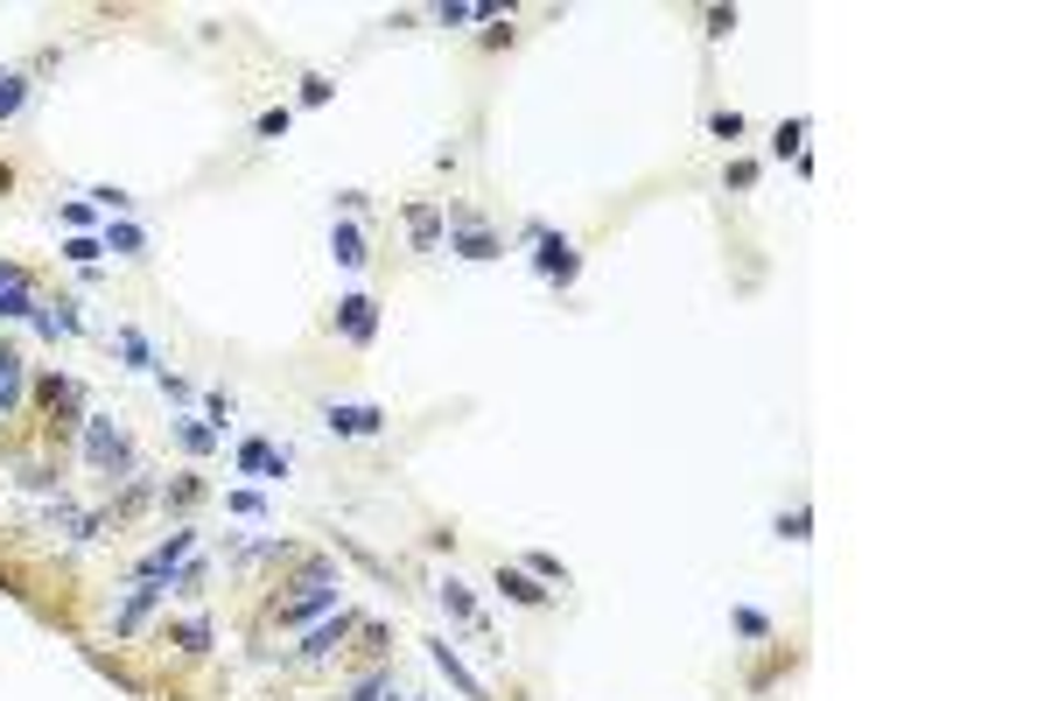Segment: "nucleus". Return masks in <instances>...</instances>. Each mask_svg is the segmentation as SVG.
<instances>
[{"instance_id":"nucleus-15","label":"nucleus","mask_w":1051,"mask_h":701,"mask_svg":"<svg viewBox=\"0 0 1051 701\" xmlns=\"http://www.w3.org/2000/svg\"><path fill=\"white\" fill-rule=\"evenodd\" d=\"M499 596H512V603H526V611H540V603H547V590H540V576H526V568H505V561H499Z\"/></svg>"},{"instance_id":"nucleus-35","label":"nucleus","mask_w":1051,"mask_h":701,"mask_svg":"<svg viewBox=\"0 0 1051 701\" xmlns=\"http://www.w3.org/2000/svg\"><path fill=\"white\" fill-rule=\"evenodd\" d=\"M730 189H757V162H730Z\"/></svg>"},{"instance_id":"nucleus-7","label":"nucleus","mask_w":1051,"mask_h":701,"mask_svg":"<svg viewBox=\"0 0 1051 701\" xmlns=\"http://www.w3.org/2000/svg\"><path fill=\"white\" fill-rule=\"evenodd\" d=\"M189 547H197V534H189V526H176V534H168L141 568H133V576H141V582H176V568L189 561Z\"/></svg>"},{"instance_id":"nucleus-9","label":"nucleus","mask_w":1051,"mask_h":701,"mask_svg":"<svg viewBox=\"0 0 1051 701\" xmlns=\"http://www.w3.org/2000/svg\"><path fill=\"white\" fill-rule=\"evenodd\" d=\"M428 659H435V667H442V680H449V688L463 694V701H491V694H484V680H477V673L463 667V659L449 653V638H428Z\"/></svg>"},{"instance_id":"nucleus-12","label":"nucleus","mask_w":1051,"mask_h":701,"mask_svg":"<svg viewBox=\"0 0 1051 701\" xmlns=\"http://www.w3.org/2000/svg\"><path fill=\"white\" fill-rule=\"evenodd\" d=\"M22 393H29V358L14 344H0V414L22 407Z\"/></svg>"},{"instance_id":"nucleus-33","label":"nucleus","mask_w":1051,"mask_h":701,"mask_svg":"<svg viewBox=\"0 0 1051 701\" xmlns=\"http://www.w3.org/2000/svg\"><path fill=\"white\" fill-rule=\"evenodd\" d=\"M147 499H155V491H147V484H127V499H120V505H112V519H127V513H141V505H147Z\"/></svg>"},{"instance_id":"nucleus-6","label":"nucleus","mask_w":1051,"mask_h":701,"mask_svg":"<svg viewBox=\"0 0 1051 701\" xmlns=\"http://www.w3.org/2000/svg\"><path fill=\"white\" fill-rule=\"evenodd\" d=\"M351 632H358V611H330L322 624H309V638L295 646V659H330V653H343Z\"/></svg>"},{"instance_id":"nucleus-14","label":"nucleus","mask_w":1051,"mask_h":701,"mask_svg":"<svg viewBox=\"0 0 1051 701\" xmlns=\"http://www.w3.org/2000/svg\"><path fill=\"white\" fill-rule=\"evenodd\" d=\"M330 260H337V267H365V260H372V253H365V232H358L351 218L330 224Z\"/></svg>"},{"instance_id":"nucleus-32","label":"nucleus","mask_w":1051,"mask_h":701,"mask_svg":"<svg viewBox=\"0 0 1051 701\" xmlns=\"http://www.w3.org/2000/svg\"><path fill=\"white\" fill-rule=\"evenodd\" d=\"M526 576H540V582H568V568L554 561V555H533V561H526Z\"/></svg>"},{"instance_id":"nucleus-8","label":"nucleus","mask_w":1051,"mask_h":701,"mask_svg":"<svg viewBox=\"0 0 1051 701\" xmlns=\"http://www.w3.org/2000/svg\"><path fill=\"white\" fill-rule=\"evenodd\" d=\"M239 470H245V478H288L295 449H274L266 435H245V442H239Z\"/></svg>"},{"instance_id":"nucleus-21","label":"nucleus","mask_w":1051,"mask_h":701,"mask_svg":"<svg viewBox=\"0 0 1051 701\" xmlns=\"http://www.w3.org/2000/svg\"><path fill=\"white\" fill-rule=\"evenodd\" d=\"M168 646H183V653H210V617H183L176 632H168Z\"/></svg>"},{"instance_id":"nucleus-20","label":"nucleus","mask_w":1051,"mask_h":701,"mask_svg":"<svg viewBox=\"0 0 1051 701\" xmlns=\"http://www.w3.org/2000/svg\"><path fill=\"white\" fill-rule=\"evenodd\" d=\"M176 442L189 449V457H210V449H218V428H210V421H189V414H183V421H176Z\"/></svg>"},{"instance_id":"nucleus-17","label":"nucleus","mask_w":1051,"mask_h":701,"mask_svg":"<svg viewBox=\"0 0 1051 701\" xmlns=\"http://www.w3.org/2000/svg\"><path fill=\"white\" fill-rule=\"evenodd\" d=\"M435 596H442L449 624H477V596H470V582H456V576H449V582H442V590H435Z\"/></svg>"},{"instance_id":"nucleus-38","label":"nucleus","mask_w":1051,"mask_h":701,"mask_svg":"<svg viewBox=\"0 0 1051 701\" xmlns=\"http://www.w3.org/2000/svg\"><path fill=\"white\" fill-rule=\"evenodd\" d=\"M0 288H29V274L14 267V260H0Z\"/></svg>"},{"instance_id":"nucleus-3","label":"nucleus","mask_w":1051,"mask_h":701,"mask_svg":"<svg viewBox=\"0 0 1051 701\" xmlns=\"http://www.w3.org/2000/svg\"><path fill=\"white\" fill-rule=\"evenodd\" d=\"M322 428L343 435V442H365V435L386 428V407H372V401H330V407H322Z\"/></svg>"},{"instance_id":"nucleus-26","label":"nucleus","mask_w":1051,"mask_h":701,"mask_svg":"<svg viewBox=\"0 0 1051 701\" xmlns=\"http://www.w3.org/2000/svg\"><path fill=\"white\" fill-rule=\"evenodd\" d=\"M99 253H106V245L91 239V232H70V239H64V260H78L85 274H91V260H99Z\"/></svg>"},{"instance_id":"nucleus-19","label":"nucleus","mask_w":1051,"mask_h":701,"mask_svg":"<svg viewBox=\"0 0 1051 701\" xmlns=\"http://www.w3.org/2000/svg\"><path fill=\"white\" fill-rule=\"evenodd\" d=\"M22 106H29V78L22 70H0V120H22Z\"/></svg>"},{"instance_id":"nucleus-28","label":"nucleus","mask_w":1051,"mask_h":701,"mask_svg":"<svg viewBox=\"0 0 1051 701\" xmlns=\"http://www.w3.org/2000/svg\"><path fill=\"white\" fill-rule=\"evenodd\" d=\"M799 141H807V120H786L778 141H771V155H799Z\"/></svg>"},{"instance_id":"nucleus-13","label":"nucleus","mask_w":1051,"mask_h":701,"mask_svg":"<svg viewBox=\"0 0 1051 701\" xmlns=\"http://www.w3.org/2000/svg\"><path fill=\"white\" fill-rule=\"evenodd\" d=\"M407 239H414V253H435V245H442V211H435V204H407Z\"/></svg>"},{"instance_id":"nucleus-5","label":"nucleus","mask_w":1051,"mask_h":701,"mask_svg":"<svg viewBox=\"0 0 1051 701\" xmlns=\"http://www.w3.org/2000/svg\"><path fill=\"white\" fill-rule=\"evenodd\" d=\"M337 337H343L351 351H365L372 337H379V302H372V295H343V302H337Z\"/></svg>"},{"instance_id":"nucleus-39","label":"nucleus","mask_w":1051,"mask_h":701,"mask_svg":"<svg viewBox=\"0 0 1051 701\" xmlns=\"http://www.w3.org/2000/svg\"><path fill=\"white\" fill-rule=\"evenodd\" d=\"M0 590H8V596H22V590H14V576H8V568H0Z\"/></svg>"},{"instance_id":"nucleus-24","label":"nucleus","mask_w":1051,"mask_h":701,"mask_svg":"<svg viewBox=\"0 0 1051 701\" xmlns=\"http://www.w3.org/2000/svg\"><path fill=\"white\" fill-rule=\"evenodd\" d=\"M288 127H295V112H288V106H266L260 120H253V134H260V141H281Z\"/></svg>"},{"instance_id":"nucleus-18","label":"nucleus","mask_w":1051,"mask_h":701,"mask_svg":"<svg viewBox=\"0 0 1051 701\" xmlns=\"http://www.w3.org/2000/svg\"><path fill=\"white\" fill-rule=\"evenodd\" d=\"M351 701H407V688L393 680V667H379V673L358 680V694H351Z\"/></svg>"},{"instance_id":"nucleus-11","label":"nucleus","mask_w":1051,"mask_h":701,"mask_svg":"<svg viewBox=\"0 0 1051 701\" xmlns=\"http://www.w3.org/2000/svg\"><path fill=\"white\" fill-rule=\"evenodd\" d=\"M449 253H456V260H477V267H484V260H499V253H505V239H499V232H484V224H456V232H449Z\"/></svg>"},{"instance_id":"nucleus-29","label":"nucleus","mask_w":1051,"mask_h":701,"mask_svg":"<svg viewBox=\"0 0 1051 701\" xmlns=\"http://www.w3.org/2000/svg\"><path fill=\"white\" fill-rule=\"evenodd\" d=\"M709 134L715 141H743V112H709Z\"/></svg>"},{"instance_id":"nucleus-36","label":"nucleus","mask_w":1051,"mask_h":701,"mask_svg":"<svg viewBox=\"0 0 1051 701\" xmlns=\"http://www.w3.org/2000/svg\"><path fill=\"white\" fill-rule=\"evenodd\" d=\"M91 218H99V211H91V204H64V224H70V232H85Z\"/></svg>"},{"instance_id":"nucleus-4","label":"nucleus","mask_w":1051,"mask_h":701,"mask_svg":"<svg viewBox=\"0 0 1051 701\" xmlns=\"http://www.w3.org/2000/svg\"><path fill=\"white\" fill-rule=\"evenodd\" d=\"M533 245H540V253H533V267H540V281H554V288H568V281L582 274V260H576V239H561V232H540Z\"/></svg>"},{"instance_id":"nucleus-22","label":"nucleus","mask_w":1051,"mask_h":701,"mask_svg":"<svg viewBox=\"0 0 1051 701\" xmlns=\"http://www.w3.org/2000/svg\"><path fill=\"white\" fill-rule=\"evenodd\" d=\"M29 316H35L29 288H0V324H29Z\"/></svg>"},{"instance_id":"nucleus-1","label":"nucleus","mask_w":1051,"mask_h":701,"mask_svg":"<svg viewBox=\"0 0 1051 701\" xmlns=\"http://www.w3.org/2000/svg\"><path fill=\"white\" fill-rule=\"evenodd\" d=\"M85 463L91 470H112V478H127V470H133V442H127V428L112 421V414H85Z\"/></svg>"},{"instance_id":"nucleus-27","label":"nucleus","mask_w":1051,"mask_h":701,"mask_svg":"<svg viewBox=\"0 0 1051 701\" xmlns=\"http://www.w3.org/2000/svg\"><path fill=\"white\" fill-rule=\"evenodd\" d=\"M730 624H736L743 638H771V617H764V611H751V603H743V611H736Z\"/></svg>"},{"instance_id":"nucleus-23","label":"nucleus","mask_w":1051,"mask_h":701,"mask_svg":"<svg viewBox=\"0 0 1051 701\" xmlns=\"http://www.w3.org/2000/svg\"><path fill=\"white\" fill-rule=\"evenodd\" d=\"M112 344H120V358H127L133 372H147V365H155V351H147V337H141V330H120Z\"/></svg>"},{"instance_id":"nucleus-31","label":"nucleus","mask_w":1051,"mask_h":701,"mask_svg":"<svg viewBox=\"0 0 1051 701\" xmlns=\"http://www.w3.org/2000/svg\"><path fill=\"white\" fill-rule=\"evenodd\" d=\"M225 505H232L239 519H260V513H266V499H260V491H232V499H225Z\"/></svg>"},{"instance_id":"nucleus-2","label":"nucleus","mask_w":1051,"mask_h":701,"mask_svg":"<svg viewBox=\"0 0 1051 701\" xmlns=\"http://www.w3.org/2000/svg\"><path fill=\"white\" fill-rule=\"evenodd\" d=\"M337 590L343 582L337 576H295V590L281 596V624H309V617H322V611H337Z\"/></svg>"},{"instance_id":"nucleus-37","label":"nucleus","mask_w":1051,"mask_h":701,"mask_svg":"<svg viewBox=\"0 0 1051 701\" xmlns=\"http://www.w3.org/2000/svg\"><path fill=\"white\" fill-rule=\"evenodd\" d=\"M736 29V8H709V35H730Z\"/></svg>"},{"instance_id":"nucleus-30","label":"nucleus","mask_w":1051,"mask_h":701,"mask_svg":"<svg viewBox=\"0 0 1051 701\" xmlns=\"http://www.w3.org/2000/svg\"><path fill=\"white\" fill-rule=\"evenodd\" d=\"M197 499H204V484H197V478H176V484H168V505H176V513H189Z\"/></svg>"},{"instance_id":"nucleus-16","label":"nucleus","mask_w":1051,"mask_h":701,"mask_svg":"<svg viewBox=\"0 0 1051 701\" xmlns=\"http://www.w3.org/2000/svg\"><path fill=\"white\" fill-rule=\"evenodd\" d=\"M99 245H106V253H120V260H141V253H147V239H141V224H127V218H112V224H106V239H99Z\"/></svg>"},{"instance_id":"nucleus-25","label":"nucleus","mask_w":1051,"mask_h":701,"mask_svg":"<svg viewBox=\"0 0 1051 701\" xmlns=\"http://www.w3.org/2000/svg\"><path fill=\"white\" fill-rule=\"evenodd\" d=\"M778 540H813V513H807V505L778 513Z\"/></svg>"},{"instance_id":"nucleus-10","label":"nucleus","mask_w":1051,"mask_h":701,"mask_svg":"<svg viewBox=\"0 0 1051 701\" xmlns=\"http://www.w3.org/2000/svg\"><path fill=\"white\" fill-rule=\"evenodd\" d=\"M162 596H168V582H133V596L120 603V617H112V632H120V638H133V632H141V624H147V611H155Z\"/></svg>"},{"instance_id":"nucleus-34","label":"nucleus","mask_w":1051,"mask_h":701,"mask_svg":"<svg viewBox=\"0 0 1051 701\" xmlns=\"http://www.w3.org/2000/svg\"><path fill=\"white\" fill-rule=\"evenodd\" d=\"M330 91H337L330 78H302V106H330Z\"/></svg>"}]
</instances>
